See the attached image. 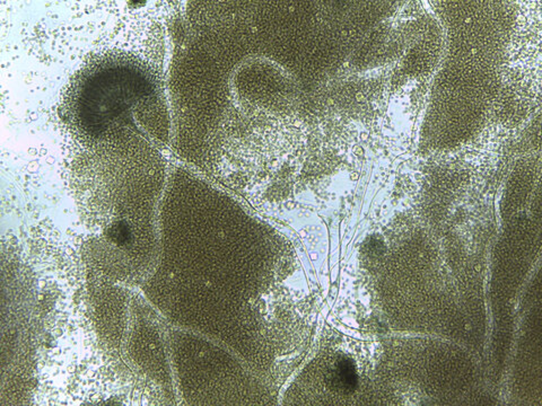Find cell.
I'll list each match as a JSON object with an SVG mask.
<instances>
[{"label": "cell", "instance_id": "obj_1", "mask_svg": "<svg viewBox=\"0 0 542 406\" xmlns=\"http://www.w3.org/2000/svg\"><path fill=\"white\" fill-rule=\"evenodd\" d=\"M110 236L112 238V241L117 242L118 244H125L129 241L130 234L125 224H119L115 225L113 228H111Z\"/></svg>", "mask_w": 542, "mask_h": 406}]
</instances>
